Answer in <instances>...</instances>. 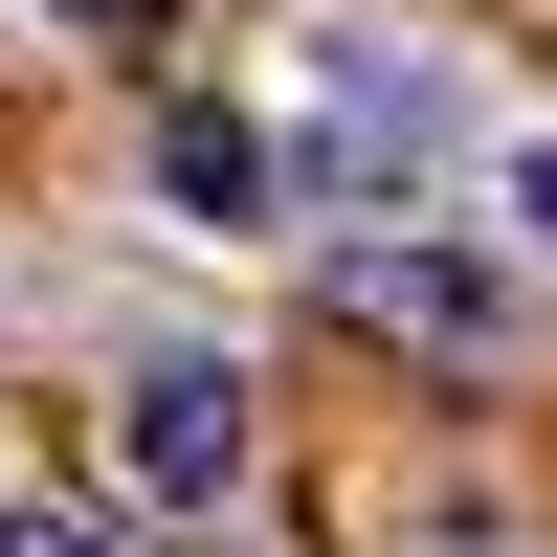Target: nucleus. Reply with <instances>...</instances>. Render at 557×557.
I'll use <instances>...</instances> for the list:
<instances>
[{"label": "nucleus", "instance_id": "f257e3e1", "mask_svg": "<svg viewBox=\"0 0 557 557\" xmlns=\"http://www.w3.org/2000/svg\"><path fill=\"white\" fill-rule=\"evenodd\" d=\"M446 157H469V67H446L424 23H312V45H290V134H268V178H290L312 223L380 246Z\"/></svg>", "mask_w": 557, "mask_h": 557}, {"label": "nucleus", "instance_id": "7ed1b4c3", "mask_svg": "<svg viewBox=\"0 0 557 557\" xmlns=\"http://www.w3.org/2000/svg\"><path fill=\"white\" fill-rule=\"evenodd\" d=\"M112 469L157 491V513H223V491H246V357H134L112 380Z\"/></svg>", "mask_w": 557, "mask_h": 557}, {"label": "nucleus", "instance_id": "20e7f679", "mask_svg": "<svg viewBox=\"0 0 557 557\" xmlns=\"http://www.w3.org/2000/svg\"><path fill=\"white\" fill-rule=\"evenodd\" d=\"M157 178H178V223H268V201H290L246 112H157Z\"/></svg>", "mask_w": 557, "mask_h": 557}, {"label": "nucleus", "instance_id": "39448f33", "mask_svg": "<svg viewBox=\"0 0 557 557\" xmlns=\"http://www.w3.org/2000/svg\"><path fill=\"white\" fill-rule=\"evenodd\" d=\"M0 557H134L112 513H45V491H23V513H0Z\"/></svg>", "mask_w": 557, "mask_h": 557}, {"label": "nucleus", "instance_id": "423d86ee", "mask_svg": "<svg viewBox=\"0 0 557 557\" xmlns=\"http://www.w3.org/2000/svg\"><path fill=\"white\" fill-rule=\"evenodd\" d=\"M513 223H535V268H557V134H535V178H513Z\"/></svg>", "mask_w": 557, "mask_h": 557}, {"label": "nucleus", "instance_id": "0eeeda50", "mask_svg": "<svg viewBox=\"0 0 557 557\" xmlns=\"http://www.w3.org/2000/svg\"><path fill=\"white\" fill-rule=\"evenodd\" d=\"M67 23H134V0H67Z\"/></svg>", "mask_w": 557, "mask_h": 557}, {"label": "nucleus", "instance_id": "f03ea898", "mask_svg": "<svg viewBox=\"0 0 557 557\" xmlns=\"http://www.w3.org/2000/svg\"><path fill=\"white\" fill-rule=\"evenodd\" d=\"M335 312H357V335H401V357H469V380L535 335V290H513L491 246H446V223H380V246H335Z\"/></svg>", "mask_w": 557, "mask_h": 557}]
</instances>
